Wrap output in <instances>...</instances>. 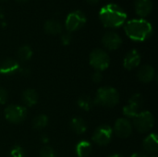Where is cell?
<instances>
[{
  "label": "cell",
  "instance_id": "13",
  "mask_svg": "<svg viewBox=\"0 0 158 157\" xmlns=\"http://www.w3.org/2000/svg\"><path fill=\"white\" fill-rule=\"evenodd\" d=\"M20 69V66L18 61L12 58H6L0 63V74L12 75Z\"/></svg>",
  "mask_w": 158,
  "mask_h": 157
},
{
  "label": "cell",
  "instance_id": "20",
  "mask_svg": "<svg viewBox=\"0 0 158 157\" xmlns=\"http://www.w3.org/2000/svg\"><path fill=\"white\" fill-rule=\"evenodd\" d=\"M92 153V144L88 141H81L76 145V155L78 157H87Z\"/></svg>",
  "mask_w": 158,
  "mask_h": 157
},
{
  "label": "cell",
  "instance_id": "36",
  "mask_svg": "<svg viewBox=\"0 0 158 157\" xmlns=\"http://www.w3.org/2000/svg\"><path fill=\"white\" fill-rule=\"evenodd\" d=\"M151 157H156V156H155V155H154V156H151Z\"/></svg>",
  "mask_w": 158,
  "mask_h": 157
},
{
  "label": "cell",
  "instance_id": "28",
  "mask_svg": "<svg viewBox=\"0 0 158 157\" xmlns=\"http://www.w3.org/2000/svg\"><path fill=\"white\" fill-rule=\"evenodd\" d=\"M102 79H103V76H102L101 72H99V71L94 72V73L93 74V76H92V81H93L94 83H99V82H101Z\"/></svg>",
  "mask_w": 158,
  "mask_h": 157
},
{
  "label": "cell",
  "instance_id": "17",
  "mask_svg": "<svg viewBox=\"0 0 158 157\" xmlns=\"http://www.w3.org/2000/svg\"><path fill=\"white\" fill-rule=\"evenodd\" d=\"M22 102L26 106H33L38 102V93L34 89L29 88L22 93Z\"/></svg>",
  "mask_w": 158,
  "mask_h": 157
},
{
  "label": "cell",
  "instance_id": "4",
  "mask_svg": "<svg viewBox=\"0 0 158 157\" xmlns=\"http://www.w3.org/2000/svg\"><path fill=\"white\" fill-rule=\"evenodd\" d=\"M89 61L90 65L99 72L106 69L110 65V57L108 54L100 48H96L91 52Z\"/></svg>",
  "mask_w": 158,
  "mask_h": 157
},
{
  "label": "cell",
  "instance_id": "25",
  "mask_svg": "<svg viewBox=\"0 0 158 157\" xmlns=\"http://www.w3.org/2000/svg\"><path fill=\"white\" fill-rule=\"evenodd\" d=\"M40 157H56V155L52 147L44 146L40 151Z\"/></svg>",
  "mask_w": 158,
  "mask_h": 157
},
{
  "label": "cell",
  "instance_id": "8",
  "mask_svg": "<svg viewBox=\"0 0 158 157\" xmlns=\"http://www.w3.org/2000/svg\"><path fill=\"white\" fill-rule=\"evenodd\" d=\"M112 136H113L112 128L109 125L104 124L96 128V130L93 134L92 140L93 142H94L96 144L100 146H106L111 142Z\"/></svg>",
  "mask_w": 158,
  "mask_h": 157
},
{
  "label": "cell",
  "instance_id": "31",
  "mask_svg": "<svg viewBox=\"0 0 158 157\" xmlns=\"http://www.w3.org/2000/svg\"><path fill=\"white\" fill-rule=\"evenodd\" d=\"M88 3H90V4H96V3H98L99 2V0H86Z\"/></svg>",
  "mask_w": 158,
  "mask_h": 157
},
{
  "label": "cell",
  "instance_id": "12",
  "mask_svg": "<svg viewBox=\"0 0 158 157\" xmlns=\"http://www.w3.org/2000/svg\"><path fill=\"white\" fill-rule=\"evenodd\" d=\"M142 57L140 53L136 49H132L128 52L123 59V66L126 69L131 70L137 68L141 63Z\"/></svg>",
  "mask_w": 158,
  "mask_h": 157
},
{
  "label": "cell",
  "instance_id": "11",
  "mask_svg": "<svg viewBox=\"0 0 158 157\" xmlns=\"http://www.w3.org/2000/svg\"><path fill=\"white\" fill-rule=\"evenodd\" d=\"M102 43L108 50H117L122 44L121 37L115 31H107L102 37Z\"/></svg>",
  "mask_w": 158,
  "mask_h": 157
},
{
  "label": "cell",
  "instance_id": "26",
  "mask_svg": "<svg viewBox=\"0 0 158 157\" xmlns=\"http://www.w3.org/2000/svg\"><path fill=\"white\" fill-rule=\"evenodd\" d=\"M8 100V93L6 89L0 87V105H5Z\"/></svg>",
  "mask_w": 158,
  "mask_h": 157
},
{
  "label": "cell",
  "instance_id": "32",
  "mask_svg": "<svg viewBox=\"0 0 158 157\" xmlns=\"http://www.w3.org/2000/svg\"><path fill=\"white\" fill-rule=\"evenodd\" d=\"M108 157H124L122 155H119V154H114V155H111Z\"/></svg>",
  "mask_w": 158,
  "mask_h": 157
},
{
  "label": "cell",
  "instance_id": "21",
  "mask_svg": "<svg viewBox=\"0 0 158 157\" xmlns=\"http://www.w3.org/2000/svg\"><path fill=\"white\" fill-rule=\"evenodd\" d=\"M17 56L20 61H28L32 56V49L29 45H23L19 48Z\"/></svg>",
  "mask_w": 158,
  "mask_h": 157
},
{
  "label": "cell",
  "instance_id": "27",
  "mask_svg": "<svg viewBox=\"0 0 158 157\" xmlns=\"http://www.w3.org/2000/svg\"><path fill=\"white\" fill-rule=\"evenodd\" d=\"M72 40V36H71V33L70 32H66V33H63L61 35V43L64 44V45H68L70 43Z\"/></svg>",
  "mask_w": 158,
  "mask_h": 157
},
{
  "label": "cell",
  "instance_id": "33",
  "mask_svg": "<svg viewBox=\"0 0 158 157\" xmlns=\"http://www.w3.org/2000/svg\"><path fill=\"white\" fill-rule=\"evenodd\" d=\"M42 139H43L44 143H46V142L48 141V138H47L46 136H43V138H42Z\"/></svg>",
  "mask_w": 158,
  "mask_h": 157
},
{
  "label": "cell",
  "instance_id": "10",
  "mask_svg": "<svg viewBox=\"0 0 158 157\" xmlns=\"http://www.w3.org/2000/svg\"><path fill=\"white\" fill-rule=\"evenodd\" d=\"M114 132L118 137L126 139L130 137L132 133V125L126 118H118L115 122Z\"/></svg>",
  "mask_w": 158,
  "mask_h": 157
},
{
  "label": "cell",
  "instance_id": "18",
  "mask_svg": "<svg viewBox=\"0 0 158 157\" xmlns=\"http://www.w3.org/2000/svg\"><path fill=\"white\" fill-rule=\"evenodd\" d=\"M44 30L46 33L51 35L60 34L62 32V25L56 19H49L44 22Z\"/></svg>",
  "mask_w": 158,
  "mask_h": 157
},
{
  "label": "cell",
  "instance_id": "19",
  "mask_svg": "<svg viewBox=\"0 0 158 157\" xmlns=\"http://www.w3.org/2000/svg\"><path fill=\"white\" fill-rule=\"evenodd\" d=\"M70 128L71 130L78 135L83 134L87 130L86 122L81 118H73L70 121Z\"/></svg>",
  "mask_w": 158,
  "mask_h": 157
},
{
  "label": "cell",
  "instance_id": "14",
  "mask_svg": "<svg viewBox=\"0 0 158 157\" xmlns=\"http://www.w3.org/2000/svg\"><path fill=\"white\" fill-rule=\"evenodd\" d=\"M153 0H135V10L138 16L145 18L153 10Z\"/></svg>",
  "mask_w": 158,
  "mask_h": 157
},
{
  "label": "cell",
  "instance_id": "16",
  "mask_svg": "<svg viewBox=\"0 0 158 157\" xmlns=\"http://www.w3.org/2000/svg\"><path fill=\"white\" fill-rule=\"evenodd\" d=\"M155 69L152 66L150 65H144L143 66L138 73H137V77L139 79V81L143 83H149L151 82L154 78H155Z\"/></svg>",
  "mask_w": 158,
  "mask_h": 157
},
{
  "label": "cell",
  "instance_id": "30",
  "mask_svg": "<svg viewBox=\"0 0 158 157\" xmlns=\"http://www.w3.org/2000/svg\"><path fill=\"white\" fill-rule=\"evenodd\" d=\"M131 157H147V155L142 153H135V154H132Z\"/></svg>",
  "mask_w": 158,
  "mask_h": 157
},
{
  "label": "cell",
  "instance_id": "5",
  "mask_svg": "<svg viewBox=\"0 0 158 157\" xmlns=\"http://www.w3.org/2000/svg\"><path fill=\"white\" fill-rule=\"evenodd\" d=\"M133 125L139 132L146 133L153 129L155 125V118L149 111L139 112L133 118Z\"/></svg>",
  "mask_w": 158,
  "mask_h": 157
},
{
  "label": "cell",
  "instance_id": "2",
  "mask_svg": "<svg viewBox=\"0 0 158 157\" xmlns=\"http://www.w3.org/2000/svg\"><path fill=\"white\" fill-rule=\"evenodd\" d=\"M125 32L129 38L136 42H143L153 34V25L143 19H135L129 20L124 27Z\"/></svg>",
  "mask_w": 158,
  "mask_h": 157
},
{
  "label": "cell",
  "instance_id": "6",
  "mask_svg": "<svg viewBox=\"0 0 158 157\" xmlns=\"http://www.w3.org/2000/svg\"><path fill=\"white\" fill-rule=\"evenodd\" d=\"M86 21V15L81 10H74L67 16L65 26L69 32H72L82 28Z\"/></svg>",
  "mask_w": 158,
  "mask_h": 157
},
{
  "label": "cell",
  "instance_id": "29",
  "mask_svg": "<svg viewBox=\"0 0 158 157\" xmlns=\"http://www.w3.org/2000/svg\"><path fill=\"white\" fill-rule=\"evenodd\" d=\"M19 71H20V73H21L23 76H28V75L30 74V70L27 69V68H20Z\"/></svg>",
  "mask_w": 158,
  "mask_h": 157
},
{
  "label": "cell",
  "instance_id": "15",
  "mask_svg": "<svg viewBox=\"0 0 158 157\" xmlns=\"http://www.w3.org/2000/svg\"><path fill=\"white\" fill-rule=\"evenodd\" d=\"M143 147L145 152L151 155L156 154L158 151V139L156 133L149 134L143 143Z\"/></svg>",
  "mask_w": 158,
  "mask_h": 157
},
{
  "label": "cell",
  "instance_id": "9",
  "mask_svg": "<svg viewBox=\"0 0 158 157\" xmlns=\"http://www.w3.org/2000/svg\"><path fill=\"white\" fill-rule=\"evenodd\" d=\"M143 99L140 93H134L129 100L128 104L123 107V114L128 118H133L138 113L143 105Z\"/></svg>",
  "mask_w": 158,
  "mask_h": 157
},
{
  "label": "cell",
  "instance_id": "22",
  "mask_svg": "<svg viewBox=\"0 0 158 157\" xmlns=\"http://www.w3.org/2000/svg\"><path fill=\"white\" fill-rule=\"evenodd\" d=\"M77 104H78V105H79L81 109H83V110H85V111L91 110V109L93 108L94 105V100H93L90 96H88V95H82V96H81V97L78 99Z\"/></svg>",
  "mask_w": 158,
  "mask_h": 157
},
{
  "label": "cell",
  "instance_id": "3",
  "mask_svg": "<svg viewBox=\"0 0 158 157\" xmlns=\"http://www.w3.org/2000/svg\"><path fill=\"white\" fill-rule=\"evenodd\" d=\"M119 102L118 92L110 86L101 87L97 90L95 98L94 100V105H98L105 107H114Z\"/></svg>",
  "mask_w": 158,
  "mask_h": 157
},
{
  "label": "cell",
  "instance_id": "7",
  "mask_svg": "<svg viewBox=\"0 0 158 157\" xmlns=\"http://www.w3.org/2000/svg\"><path fill=\"white\" fill-rule=\"evenodd\" d=\"M27 117V109L24 106L10 105L5 109L6 119L13 124H19L24 121Z\"/></svg>",
  "mask_w": 158,
  "mask_h": 157
},
{
  "label": "cell",
  "instance_id": "24",
  "mask_svg": "<svg viewBox=\"0 0 158 157\" xmlns=\"http://www.w3.org/2000/svg\"><path fill=\"white\" fill-rule=\"evenodd\" d=\"M25 156V153L23 151V149L19 146V145H15L11 148L10 153H9V157H24Z\"/></svg>",
  "mask_w": 158,
  "mask_h": 157
},
{
  "label": "cell",
  "instance_id": "35",
  "mask_svg": "<svg viewBox=\"0 0 158 157\" xmlns=\"http://www.w3.org/2000/svg\"><path fill=\"white\" fill-rule=\"evenodd\" d=\"M0 1H6V0H0Z\"/></svg>",
  "mask_w": 158,
  "mask_h": 157
},
{
  "label": "cell",
  "instance_id": "34",
  "mask_svg": "<svg viewBox=\"0 0 158 157\" xmlns=\"http://www.w3.org/2000/svg\"><path fill=\"white\" fill-rule=\"evenodd\" d=\"M17 2H19V3H25V2H28L29 0H16Z\"/></svg>",
  "mask_w": 158,
  "mask_h": 157
},
{
  "label": "cell",
  "instance_id": "1",
  "mask_svg": "<svg viewBox=\"0 0 158 157\" xmlns=\"http://www.w3.org/2000/svg\"><path fill=\"white\" fill-rule=\"evenodd\" d=\"M99 17L102 24L106 28H118L127 19V14L124 9L113 3L104 6L99 12Z\"/></svg>",
  "mask_w": 158,
  "mask_h": 157
},
{
  "label": "cell",
  "instance_id": "23",
  "mask_svg": "<svg viewBox=\"0 0 158 157\" xmlns=\"http://www.w3.org/2000/svg\"><path fill=\"white\" fill-rule=\"evenodd\" d=\"M47 124H48V118L44 114H41V115H38L37 117H35L33 119V122H32L33 128L38 130L44 129L47 126Z\"/></svg>",
  "mask_w": 158,
  "mask_h": 157
}]
</instances>
